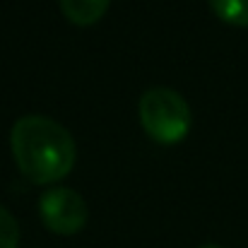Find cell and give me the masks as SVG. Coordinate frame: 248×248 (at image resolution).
Segmentation results:
<instances>
[{
    "instance_id": "6da1fadb",
    "label": "cell",
    "mask_w": 248,
    "mask_h": 248,
    "mask_svg": "<svg viewBox=\"0 0 248 248\" xmlns=\"http://www.w3.org/2000/svg\"><path fill=\"white\" fill-rule=\"evenodd\" d=\"M10 147L19 171L34 183H56L65 178L78 157V147L68 128L39 113L15 121Z\"/></svg>"
},
{
    "instance_id": "7a4b0ae2",
    "label": "cell",
    "mask_w": 248,
    "mask_h": 248,
    "mask_svg": "<svg viewBox=\"0 0 248 248\" xmlns=\"http://www.w3.org/2000/svg\"><path fill=\"white\" fill-rule=\"evenodd\" d=\"M138 113L145 133L159 145H176L186 140L193 125L188 101L171 87L147 89L140 99Z\"/></svg>"
},
{
    "instance_id": "3957f363",
    "label": "cell",
    "mask_w": 248,
    "mask_h": 248,
    "mask_svg": "<svg viewBox=\"0 0 248 248\" xmlns=\"http://www.w3.org/2000/svg\"><path fill=\"white\" fill-rule=\"evenodd\" d=\"M39 215L51 232L73 236L87 224V202L73 188H51L39 200Z\"/></svg>"
},
{
    "instance_id": "277c9868",
    "label": "cell",
    "mask_w": 248,
    "mask_h": 248,
    "mask_svg": "<svg viewBox=\"0 0 248 248\" xmlns=\"http://www.w3.org/2000/svg\"><path fill=\"white\" fill-rule=\"evenodd\" d=\"M63 15L78 24V27H89L94 22H99V17L106 12L111 0H58Z\"/></svg>"
},
{
    "instance_id": "5b68a950",
    "label": "cell",
    "mask_w": 248,
    "mask_h": 248,
    "mask_svg": "<svg viewBox=\"0 0 248 248\" xmlns=\"http://www.w3.org/2000/svg\"><path fill=\"white\" fill-rule=\"evenodd\" d=\"M212 12L234 27H248V0H207Z\"/></svg>"
},
{
    "instance_id": "8992f818",
    "label": "cell",
    "mask_w": 248,
    "mask_h": 248,
    "mask_svg": "<svg viewBox=\"0 0 248 248\" xmlns=\"http://www.w3.org/2000/svg\"><path fill=\"white\" fill-rule=\"evenodd\" d=\"M19 244V224L7 207L0 205V248H17Z\"/></svg>"
},
{
    "instance_id": "52a82bcc",
    "label": "cell",
    "mask_w": 248,
    "mask_h": 248,
    "mask_svg": "<svg viewBox=\"0 0 248 248\" xmlns=\"http://www.w3.org/2000/svg\"><path fill=\"white\" fill-rule=\"evenodd\" d=\"M198 248H222V246H215V244H205V246H198Z\"/></svg>"
}]
</instances>
